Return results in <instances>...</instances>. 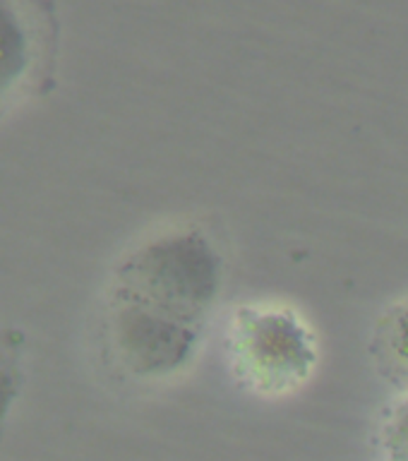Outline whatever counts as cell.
<instances>
[{
	"label": "cell",
	"mask_w": 408,
	"mask_h": 461,
	"mask_svg": "<svg viewBox=\"0 0 408 461\" xmlns=\"http://www.w3.org/2000/svg\"><path fill=\"white\" fill-rule=\"evenodd\" d=\"M222 276V255L197 226L161 230L125 252L101 308L111 363L140 382L180 373L200 346Z\"/></svg>",
	"instance_id": "1"
},
{
	"label": "cell",
	"mask_w": 408,
	"mask_h": 461,
	"mask_svg": "<svg viewBox=\"0 0 408 461\" xmlns=\"http://www.w3.org/2000/svg\"><path fill=\"white\" fill-rule=\"evenodd\" d=\"M231 360L238 380L259 394H288L315 367V339L284 308H243L231 324Z\"/></svg>",
	"instance_id": "2"
},
{
	"label": "cell",
	"mask_w": 408,
	"mask_h": 461,
	"mask_svg": "<svg viewBox=\"0 0 408 461\" xmlns=\"http://www.w3.org/2000/svg\"><path fill=\"white\" fill-rule=\"evenodd\" d=\"M56 5L50 0H0V115L56 86Z\"/></svg>",
	"instance_id": "3"
},
{
	"label": "cell",
	"mask_w": 408,
	"mask_h": 461,
	"mask_svg": "<svg viewBox=\"0 0 408 461\" xmlns=\"http://www.w3.org/2000/svg\"><path fill=\"white\" fill-rule=\"evenodd\" d=\"M373 358L385 380L408 394V298H402L377 320Z\"/></svg>",
	"instance_id": "4"
},
{
	"label": "cell",
	"mask_w": 408,
	"mask_h": 461,
	"mask_svg": "<svg viewBox=\"0 0 408 461\" xmlns=\"http://www.w3.org/2000/svg\"><path fill=\"white\" fill-rule=\"evenodd\" d=\"M380 447L385 461H408V394H403L382 420Z\"/></svg>",
	"instance_id": "5"
}]
</instances>
